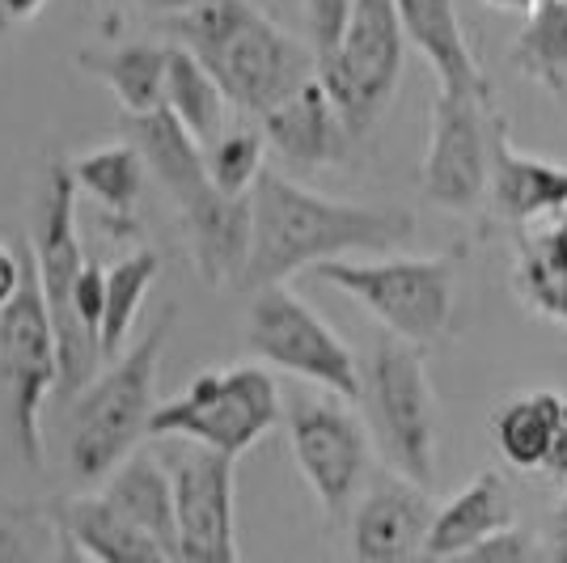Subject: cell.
I'll use <instances>...</instances> for the list:
<instances>
[{
  "mask_svg": "<svg viewBox=\"0 0 567 563\" xmlns=\"http://www.w3.org/2000/svg\"><path fill=\"white\" fill-rule=\"evenodd\" d=\"M255 204V237L250 263L237 288L284 284L288 276L318 267L343 255H390L415 237V216L402 208L373 204H339L327 195L284 178L262 165L259 183L250 191Z\"/></svg>",
  "mask_w": 567,
  "mask_h": 563,
  "instance_id": "obj_1",
  "label": "cell"
},
{
  "mask_svg": "<svg viewBox=\"0 0 567 563\" xmlns=\"http://www.w3.org/2000/svg\"><path fill=\"white\" fill-rule=\"evenodd\" d=\"M174 43L190 48L225 98L246 115H267L318 72L313 48L297 43L255 0H195L166 18Z\"/></svg>",
  "mask_w": 567,
  "mask_h": 563,
  "instance_id": "obj_2",
  "label": "cell"
},
{
  "mask_svg": "<svg viewBox=\"0 0 567 563\" xmlns=\"http://www.w3.org/2000/svg\"><path fill=\"white\" fill-rule=\"evenodd\" d=\"M174 318H178V309L166 306L162 318L144 330L127 352L111 360L106 373L76 390V402L69 411L72 483H81V488L102 483L148 437V420L157 411V369H162Z\"/></svg>",
  "mask_w": 567,
  "mask_h": 563,
  "instance_id": "obj_3",
  "label": "cell"
},
{
  "mask_svg": "<svg viewBox=\"0 0 567 563\" xmlns=\"http://www.w3.org/2000/svg\"><path fill=\"white\" fill-rule=\"evenodd\" d=\"M364 416L378 441L385 467L432 488V462H436V407H432V381H427L420 344L385 330L373 356L364 360Z\"/></svg>",
  "mask_w": 567,
  "mask_h": 563,
  "instance_id": "obj_4",
  "label": "cell"
},
{
  "mask_svg": "<svg viewBox=\"0 0 567 563\" xmlns=\"http://www.w3.org/2000/svg\"><path fill=\"white\" fill-rule=\"evenodd\" d=\"M284 420L276 377L259 365L208 369L178 399L162 402L148 420V437H183L190 446L241 458Z\"/></svg>",
  "mask_w": 567,
  "mask_h": 563,
  "instance_id": "obj_5",
  "label": "cell"
},
{
  "mask_svg": "<svg viewBox=\"0 0 567 563\" xmlns=\"http://www.w3.org/2000/svg\"><path fill=\"white\" fill-rule=\"evenodd\" d=\"M76 183H72L69 162L48 165V183H43V204H39V221L30 234V255H34V272L43 284V297L60 330V390L76 395L81 386H90L97 360V339L81 327L76 309H72V288L81 276V234H76Z\"/></svg>",
  "mask_w": 567,
  "mask_h": 563,
  "instance_id": "obj_6",
  "label": "cell"
},
{
  "mask_svg": "<svg viewBox=\"0 0 567 563\" xmlns=\"http://www.w3.org/2000/svg\"><path fill=\"white\" fill-rule=\"evenodd\" d=\"M318 280L334 284L352 301L369 309L385 330L411 344H436L453 318V263L445 255L432 258H381L352 263L327 258L313 267Z\"/></svg>",
  "mask_w": 567,
  "mask_h": 563,
  "instance_id": "obj_7",
  "label": "cell"
},
{
  "mask_svg": "<svg viewBox=\"0 0 567 563\" xmlns=\"http://www.w3.org/2000/svg\"><path fill=\"white\" fill-rule=\"evenodd\" d=\"M30 246V242H25ZM0 381L9 395L13 441L30 467L43 458V402L60 386V330L25 250V280L18 297L0 309Z\"/></svg>",
  "mask_w": 567,
  "mask_h": 563,
  "instance_id": "obj_8",
  "label": "cell"
},
{
  "mask_svg": "<svg viewBox=\"0 0 567 563\" xmlns=\"http://www.w3.org/2000/svg\"><path fill=\"white\" fill-rule=\"evenodd\" d=\"M241 344L250 356H259L284 373L306 377V381L331 390L339 399L360 402L364 377H360L352 348L284 284L255 288V301L246 309Z\"/></svg>",
  "mask_w": 567,
  "mask_h": 563,
  "instance_id": "obj_9",
  "label": "cell"
},
{
  "mask_svg": "<svg viewBox=\"0 0 567 563\" xmlns=\"http://www.w3.org/2000/svg\"><path fill=\"white\" fill-rule=\"evenodd\" d=\"M402 51L406 30L399 18V0H355L339 48L318 60V76L331 90L352 136H364L390 106L402 76Z\"/></svg>",
  "mask_w": 567,
  "mask_h": 563,
  "instance_id": "obj_10",
  "label": "cell"
},
{
  "mask_svg": "<svg viewBox=\"0 0 567 563\" xmlns=\"http://www.w3.org/2000/svg\"><path fill=\"white\" fill-rule=\"evenodd\" d=\"M284 420L309 492L331 516H343L369 479V423H360L348 407L327 399H292Z\"/></svg>",
  "mask_w": 567,
  "mask_h": 563,
  "instance_id": "obj_11",
  "label": "cell"
},
{
  "mask_svg": "<svg viewBox=\"0 0 567 563\" xmlns=\"http://www.w3.org/2000/svg\"><path fill=\"white\" fill-rule=\"evenodd\" d=\"M478 94L441 90L432 102V141L424 157V195L441 208H474L492 187V127Z\"/></svg>",
  "mask_w": 567,
  "mask_h": 563,
  "instance_id": "obj_12",
  "label": "cell"
},
{
  "mask_svg": "<svg viewBox=\"0 0 567 563\" xmlns=\"http://www.w3.org/2000/svg\"><path fill=\"white\" fill-rule=\"evenodd\" d=\"M234 462L208 446L183 449L169 462L174 513H178V560L187 563H234Z\"/></svg>",
  "mask_w": 567,
  "mask_h": 563,
  "instance_id": "obj_13",
  "label": "cell"
},
{
  "mask_svg": "<svg viewBox=\"0 0 567 563\" xmlns=\"http://www.w3.org/2000/svg\"><path fill=\"white\" fill-rule=\"evenodd\" d=\"M427 488L399 470L378 474L352 513V555L364 563H402L427 551L432 530Z\"/></svg>",
  "mask_w": 567,
  "mask_h": 563,
  "instance_id": "obj_14",
  "label": "cell"
},
{
  "mask_svg": "<svg viewBox=\"0 0 567 563\" xmlns=\"http://www.w3.org/2000/svg\"><path fill=\"white\" fill-rule=\"evenodd\" d=\"M262 136L292 170L339 165L348 157V144L355 141L318 72L262 115Z\"/></svg>",
  "mask_w": 567,
  "mask_h": 563,
  "instance_id": "obj_15",
  "label": "cell"
},
{
  "mask_svg": "<svg viewBox=\"0 0 567 563\" xmlns=\"http://www.w3.org/2000/svg\"><path fill=\"white\" fill-rule=\"evenodd\" d=\"M187 221V242L195 272L204 284H241L246 263H250V237H255V204L250 191L234 195V191L213 187L204 191L190 208H183Z\"/></svg>",
  "mask_w": 567,
  "mask_h": 563,
  "instance_id": "obj_16",
  "label": "cell"
},
{
  "mask_svg": "<svg viewBox=\"0 0 567 563\" xmlns=\"http://www.w3.org/2000/svg\"><path fill=\"white\" fill-rule=\"evenodd\" d=\"M123 136L141 149L148 178L166 191L169 204L178 212L190 208L204 191L213 187L208 153L199 149L204 141L169 106L144 111V115H123Z\"/></svg>",
  "mask_w": 567,
  "mask_h": 563,
  "instance_id": "obj_17",
  "label": "cell"
},
{
  "mask_svg": "<svg viewBox=\"0 0 567 563\" xmlns=\"http://www.w3.org/2000/svg\"><path fill=\"white\" fill-rule=\"evenodd\" d=\"M55 534L64 539V560L102 563H166L169 551L141 525H132L106 495H76L55 509Z\"/></svg>",
  "mask_w": 567,
  "mask_h": 563,
  "instance_id": "obj_18",
  "label": "cell"
},
{
  "mask_svg": "<svg viewBox=\"0 0 567 563\" xmlns=\"http://www.w3.org/2000/svg\"><path fill=\"white\" fill-rule=\"evenodd\" d=\"M492 199L513 225H534L567 208V165L525 157L508 141L504 119H492Z\"/></svg>",
  "mask_w": 567,
  "mask_h": 563,
  "instance_id": "obj_19",
  "label": "cell"
},
{
  "mask_svg": "<svg viewBox=\"0 0 567 563\" xmlns=\"http://www.w3.org/2000/svg\"><path fill=\"white\" fill-rule=\"evenodd\" d=\"M513 521H517V504H513L508 479L499 470H483L471 488H462L445 509H436L424 555H432V560H466V551L474 542H483L487 534H496Z\"/></svg>",
  "mask_w": 567,
  "mask_h": 563,
  "instance_id": "obj_20",
  "label": "cell"
},
{
  "mask_svg": "<svg viewBox=\"0 0 567 563\" xmlns=\"http://www.w3.org/2000/svg\"><path fill=\"white\" fill-rule=\"evenodd\" d=\"M399 18L406 30V43H415L427 55V64L436 69L441 90L487 98V81L474 64L471 48H466L453 0H399Z\"/></svg>",
  "mask_w": 567,
  "mask_h": 563,
  "instance_id": "obj_21",
  "label": "cell"
},
{
  "mask_svg": "<svg viewBox=\"0 0 567 563\" xmlns=\"http://www.w3.org/2000/svg\"><path fill=\"white\" fill-rule=\"evenodd\" d=\"M102 495L115 504L132 525H141L144 534L162 542L169 560H178V513H174V479L169 467H162L148 453H127L106 479Z\"/></svg>",
  "mask_w": 567,
  "mask_h": 563,
  "instance_id": "obj_22",
  "label": "cell"
},
{
  "mask_svg": "<svg viewBox=\"0 0 567 563\" xmlns=\"http://www.w3.org/2000/svg\"><path fill=\"white\" fill-rule=\"evenodd\" d=\"M69 170L76 191L90 195L97 208L111 216V229L115 225L127 229L136 221V208H141L144 199V183H148V165H144L136 144H97L90 153H81L76 162H69Z\"/></svg>",
  "mask_w": 567,
  "mask_h": 563,
  "instance_id": "obj_23",
  "label": "cell"
},
{
  "mask_svg": "<svg viewBox=\"0 0 567 563\" xmlns=\"http://www.w3.org/2000/svg\"><path fill=\"white\" fill-rule=\"evenodd\" d=\"M76 69L102 81L118 98L123 115H144V111L166 106L169 48L123 43L115 51H76Z\"/></svg>",
  "mask_w": 567,
  "mask_h": 563,
  "instance_id": "obj_24",
  "label": "cell"
},
{
  "mask_svg": "<svg viewBox=\"0 0 567 563\" xmlns=\"http://www.w3.org/2000/svg\"><path fill=\"white\" fill-rule=\"evenodd\" d=\"M517 293L529 309L567 327V208L546 229L517 237Z\"/></svg>",
  "mask_w": 567,
  "mask_h": 563,
  "instance_id": "obj_25",
  "label": "cell"
},
{
  "mask_svg": "<svg viewBox=\"0 0 567 563\" xmlns=\"http://www.w3.org/2000/svg\"><path fill=\"white\" fill-rule=\"evenodd\" d=\"M564 416L567 399L555 390H538V395L508 402L496 416V446L504 453V462H513L517 470H543Z\"/></svg>",
  "mask_w": 567,
  "mask_h": 563,
  "instance_id": "obj_26",
  "label": "cell"
},
{
  "mask_svg": "<svg viewBox=\"0 0 567 563\" xmlns=\"http://www.w3.org/2000/svg\"><path fill=\"white\" fill-rule=\"evenodd\" d=\"M157 276H162V255L153 246L123 255L106 272V314H102V330H97L102 360H115L127 348V335H132V323L141 314L144 293L157 284Z\"/></svg>",
  "mask_w": 567,
  "mask_h": 563,
  "instance_id": "obj_27",
  "label": "cell"
},
{
  "mask_svg": "<svg viewBox=\"0 0 567 563\" xmlns=\"http://www.w3.org/2000/svg\"><path fill=\"white\" fill-rule=\"evenodd\" d=\"M225 90L216 85V76L204 69V60L190 48L174 43L169 48V72H166V106L187 123L199 141H216L220 119H225Z\"/></svg>",
  "mask_w": 567,
  "mask_h": 563,
  "instance_id": "obj_28",
  "label": "cell"
},
{
  "mask_svg": "<svg viewBox=\"0 0 567 563\" xmlns=\"http://www.w3.org/2000/svg\"><path fill=\"white\" fill-rule=\"evenodd\" d=\"M513 64L520 76L546 85L550 94L567 90V0H538L520 30Z\"/></svg>",
  "mask_w": 567,
  "mask_h": 563,
  "instance_id": "obj_29",
  "label": "cell"
},
{
  "mask_svg": "<svg viewBox=\"0 0 567 563\" xmlns=\"http://www.w3.org/2000/svg\"><path fill=\"white\" fill-rule=\"evenodd\" d=\"M262 153H267V136L250 132V127H234V132H220L208 144V174L220 191H234L246 195L255 191L262 174Z\"/></svg>",
  "mask_w": 567,
  "mask_h": 563,
  "instance_id": "obj_30",
  "label": "cell"
},
{
  "mask_svg": "<svg viewBox=\"0 0 567 563\" xmlns=\"http://www.w3.org/2000/svg\"><path fill=\"white\" fill-rule=\"evenodd\" d=\"M355 0H306V30H309V48L313 55H331L343 39V30L352 22Z\"/></svg>",
  "mask_w": 567,
  "mask_h": 563,
  "instance_id": "obj_31",
  "label": "cell"
},
{
  "mask_svg": "<svg viewBox=\"0 0 567 563\" xmlns=\"http://www.w3.org/2000/svg\"><path fill=\"white\" fill-rule=\"evenodd\" d=\"M466 560L529 563V560H546V546L529 539V530H517V521H513V525H504V530H496V534H487L483 542H474L471 551H466Z\"/></svg>",
  "mask_w": 567,
  "mask_h": 563,
  "instance_id": "obj_32",
  "label": "cell"
},
{
  "mask_svg": "<svg viewBox=\"0 0 567 563\" xmlns=\"http://www.w3.org/2000/svg\"><path fill=\"white\" fill-rule=\"evenodd\" d=\"M72 309L81 318V327L97 339L102 330V314H106V272L97 263H85L81 276H76V288H72Z\"/></svg>",
  "mask_w": 567,
  "mask_h": 563,
  "instance_id": "obj_33",
  "label": "cell"
},
{
  "mask_svg": "<svg viewBox=\"0 0 567 563\" xmlns=\"http://www.w3.org/2000/svg\"><path fill=\"white\" fill-rule=\"evenodd\" d=\"M25 242H0V309L9 306L13 297H18V288L25 280Z\"/></svg>",
  "mask_w": 567,
  "mask_h": 563,
  "instance_id": "obj_34",
  "label": "cell"
},
{
  "mask_svg": "<svg viewBox=\"0 0 567 563\" xmlns=\"http://www.w3.org/2000/svg\"><path fill=\"white\" fill-rule=\"evenodd\" d=\"M546 560L567 563V492L559 500V509L550 513V525H546Z\"/></svg>",
  "mask_w": 567,
  "mask_h": 563,
  "instance_id": "obj_35",
  "label": "cell"
},
{
  "mask_svg": "<svg viewBox=\"0 0 567 563\" xmlns=\"http://www.w3.org/2000/svg\"><path fill=\"white\" fill-rule=\"evenodd\" d=\"M543 474H550V479L567 483V416H564V423H559V432H555V441H550V453H546V462H543Z\"/></svg>",
  "mask_w": 567,
  "mask_h": 563,
  "instance_id": "obj_36",
  "label": "cell"
},
{
  "mask_svg": "<svg viewBox=\"0 0 567 563\" xmlns=\"http://www.w3.org/2000/svg\"><path fill=\"white\" fill-rule=\"evenodd\" d=\"M144 13H157V18H174V13H183V9H190L195 0H136Z\"/></svg>",
  "mask_w": 567,
  "mask_h": 563,
  "instance_id": "obj_37",
  "label": "cell"
},
{
  "mask_svg": "<svg viewBox=\"0 0 567 563\" xmlns=\"http://www.w3.org/2000/svg\"><path fill=\"white\" fill-rule=\"evenodd\" d=\"M0 4L9 9V18H13V22H30L48 0H0Z\"/></svg>",
  "mask_w": 567,
  "mask_h": 563,
  "instance_id": "obj_38",
  "label": "cell"
},
{
  "mask_svg": "<svg viewBox=\"0 0 567 563\" xmlns=\"http://www.w3.org/2000/svg\"><path fill=\"white\" fill-rule=\"evenodd\" d=\"M487 4H496V9H513V13H529L538 0H487Z\"/></svg>",
  "mask_w": 567,
  "mask_h": 563,
  "instance_id": "obj_39",
  "label": "cell"
},
{
  "mask_svg": "<svg viewBox=\"0 0 567 563\" xmlns=\"http://www.w3.org/2000/svg\"><path fill=\"white\" fill-rule=\"evenodd\" d=\"M9 30H13V18H9V9H4V4H0V39H4V34H9Z\"/></svg>",
  "mask_w": 567,
  "mask_h": 563,
  "instance_id": "obj_40",
  "label": "cell"
}]
</instances>
